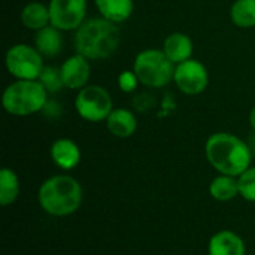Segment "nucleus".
I'll return each mask as SVG.
<instances>
[{"label":"nucleus","mask_w":255,"mask_h":255,"mask_svg":"<svg viewBox=\"0 0 255 255\" xmlns=\"http://www.w3.org/2000/svg\"><path fill=\"white\" fill-rule=\"evenodd\" d=\"M94 3L100 16L115 24L127 21L134 9L133 0H94Z\"/></svg>","instance_id":"dca6fc26"},{"label":"nucleus","mask_w":255,"mask_h":255,"mask_svg":"<svg viewBox=\"0 0 255 255\" xmlns=\"http://www.w3.org/2000/svg\"><path fill=\"white\" fill-rule=\"evenodd\" d=\"M238 179H239V194L247 202L255 203V167L247 169Z\"/></svg>","instance_id":"4be33fe9"},{"label":"nucleus","mask_w":255,"mask_h":255,"mask_svg":"<svg viewBox=\"0 0 255 255\" xmlns=\"http://www.w3.org/2000/svg\"><path fill=\"white\" fill-rule=\"evenodd\" d=\"M121 40L120 28L115 22L103 16L85 19L73 37L75 51L88 60L109 58Z\"/></svg>","instance_id":"f03ea898"},{"label":"nucleus","mask_w":255,"mask_h":255,"mask_svg":"<svg viewBox=\"0 0 255 255\" xmlns=\"http://www.w3.org/2000/svg\"><path fill=\"white\" fill-rule=\"evenodd\" d=\"M51 25L61 31L78 30L85 21L87 0H49Z\"/></svg>","instance_id":"6e6552de"},{"label":"nucleus","mask_w":255,"mask_h":255,"mask_svg":"<svg viewBox=\"0 0 255 255\" xmlns=\"http://www.w3.org/2000/svg\"><path fill=\"white\" fill-rule=\"evenodd\" d=\"M60 72L64 88L79 91L88 85L91 75L90 60L76 52L75 55H70L63 61V64L60 66Z\"/></svg>","instance_id":"9d476101"},{"label":"nucleus","mask_w":255,"mask_h":255,"mask_svg":"<svg viewBox=\"0 0 255 255\" xmlns=\"http://www.w3.org/2000/svg\"><path fill=\"white\" fill-rule=\"evenodd\" d=\"M208 254L209 255H245L247 248L244 239L232 232V230H221L217 232L208 244Z\"/></svg>","instance_id":"f8f14e48"},{"label":"nucleus","mask_w":255,"mask_h":255,"mask_svg":"<svg viewBox=\"0 0 255 255\" xmlns=\"http://www.w3.org/2000/svg\"><path fill=\"white\" fill-rule=\"evenodd\" d=\"M75 109L82 120L88 123H102L106 121L114 111V102L106 88L96 84H88L78 91Z\"/></svg>","instance_id":"0eeeda50"},{"label":"nucleus","mask_w":255,"mask_h":255,"mask_svg":"<svg viewBox=\"0 0 255 255\" xmlns=\"http://www.w3.org/2000/svg\"><path fill=\"white\" fill-rule=\"evenodd\" d=\"M193 40L188 34L176 31L169 34L163 42V52L176 66L193 58Z\"/></svg>","instance_id":"ddd939ff"},{"label":"nucleus","mask_w":255,"mask_h":255,"mask_svg":"<svg viewBox=\"0 0 255 255\" xmlns=\"http://www.w3.org/2000/svg\"><path fill=\"white\" fill-rule=\"evenodd\" d=\"M42 57H55L60 54L61 46H63V37H61V30L55 28L54 25H46L40 30L36 31L34 34V45H33Z\"/></svg>","instance_id":"2eb2a0df"},{"label":"nucleus","mask_w":255,"mask_h":255,"mask_svg":"<svg viewBox=\"0 0 255 255\" xmlns=\"http://www.w3.org/2000/svg\"><path fill=\"white\" fill-rule=\"evenodd\" d=\"M39 205L51 217L75 214L84 199L81 184L69 175H55L42 182L37 193Z\"/></svg>","instance_id":"7ed1b4c3"},{"label":"nucleus","mask_w":255,"mask_h":255,"mask_svg":"<svg viewBox=\"0 0 255 255\" xmlns=\"http://www.w3.org/2000/svg\"><path fill=\"white\" fill-rule=\"evenodd\" d=\"M173 82L181 93L187 96H197L208 88L209 73L203 63L190 58L181 64H176Z\"/></svg>","instance_id":"1a4fd4ad"},{"label":"nucleus","mask_w":255,"mask_h":255,"mask_svg":"<svg viewBox=\"0 0 255 255\" xmlns=\"http://www.w3.org/2000/svg\"><path fill=\"white\" fill-rule=\"evenodd\" d=\"M19 21L25 28L37 31V30L51 24L49 7L40 1H30L21 9Z\"/></svg>","instance_id":"f3484780"},{"label":"nucleus","mask_w":255,"mask_h":255,"mask_svg":"<svg viewBox=\"0 0 255 255\" xmlns=\"http://www.w3.org/2000/svg\"><path fill=\"white\" fill-rule=\"evenodd\" d=\"M205 155L209 164L221 175L239 178L251 167L253 149L241 137L220 131L208 137L205 143Z\"/></svg>","instance_id":"f257e3e1"},{"label":"nucleus","mask_w":255,"mask_h":255,"mask_svg":"<svg viewBox=\"0 0 255 255\" xmlns=\"http://www.w3.org/2000/svg\"><path fill=\"white\" fill-rule=\"evenodd\" d=\"M106 127L112 136L120 137V139H127L136 133L137 120L131 111L126 108H117L108 117Z\"/></svg>","instance_id":"4468645a"},{"label":"nucleus","mask_w":255,"mask_h":255,"mask_svg":"<svg viewBox=\"0 0 255 255\" xmlns=\"http://www.w3.org/2000/svg\"><path fill=\"white\" fill-rule=\"evenodd\" d=\"M250 124H251L253 130L255 131V108H253V111H251V114H250Z\"/></svg>","instance_id":"b1692460"},{"label":"nucleus","mask_w":255,"mask_h":255,"mask_svg":"<svg viewBox=\"0 0 255 255\" xmlns=\"http://www.w3.org/2000/svg\"><path fill=\"white\" fill-rule=\"evenodd\" d=\"M175 64L166 57L163 49H143L133 63V72L139 82L149 88H163L173 81Z\"/></svg>","instance_id":"39448f33"},{"label":"nucleus","mask_w":255,"mask_h":255,"mask_svg":"<svg viewBox=\"0 0 255 255\" xmlns=\"http://www.w3.org/2000/svg\"><path fill=\"white\" fill-rule=\"evenodd\" d=\"M37 81L45 87V90L48 93H57L61 88H64L60 67H55V66H45V69L40 73Z\"/></svg>","instance_id":"412c9836"},{"label":"nucleus","mask_w":255,"mask_h":255,"mask_svg":"<svg viewBox=\"0 0 255 255\" xmlns=\"http://www.w3.org/2000/svg\"><path fill=\"white\" fill-rule=\"evenodd\" d=\"M19 196V179L16 173L9 169L3 167L0 170V205L7 206L12 205Z\"/></svg>","instance_id":"6ab92c4d"},{"label":"nucleus","mask_w":255,"mask_h":255,"mask_svg":"<svg viewBox=\"0 0 255 255\" xmlns=\"http://www.w3.org/2000/svg\"><path fill=\"white\" fill-rule=\"evenodd\" d=\"M209 194L218 202H230L239 194V179L236 176L220 175L212 179Z\"/></svg>","instance_id":"a211bd4d"},{"label":"nucleus","mask_w":255,"mask_h":255,"mask_svg":"<svg viewBox=\"0 0 255 255\" xmlns=\"http://www.w3.org/2000/svg\"><path fill=\"white\" fill-rule=\"evenodd\" d=\"M139 84V78L133 70H124L118 76V87L123 93H133Z\"/></svg>","instance_id":"5701e85b"},{"label":"nucleus","mask_w":255,"mask_h":255,"mask_svg":"<svg viewBox=\"0 0 255 255\" xmlns=\"http://www.w3.org/2000/svg\"><path fill=\"white\" fill-rule=\"evenodd\" d=\"M51 158L57 167L61 170H73L81 161L79 146L67 137H60L52 142L49 149Z\"/></svg>","instance_id":"9b49d317"},{"label":"nucleus","mask_w":255,"mask_h":255,"mask_svg":"<svg viewBox=\"0 0 255 255\" xmlns=\"http://www.w3.org/2000/svg\"><path fill=\"white\" fill-rule=\"evenodd\" d=\"M48 102V91L39 81H21L9 84L1 96L3 109L13 117H28L40 112Z\"/></svg>","instance_id":"20e7f679"},{"label":"nucleus","mask_w":255,"mask_h":255,"mask_svg":"<svg viewBox=\"0 0 255 255\" xmlns=\"http://www.w3.org/2000/svg\"><path fill=\"white\" fill-rule=\"evenodd\" d=\"M4 66L9 75L21 81H37L45 69L42 54L31 45H12L4 55Z\"/></svg>","instance_id":"423d86ee"},{"label":"nucleus","mask_w":255,"mask_h":255,"mask_svg":"<svg viewBox=\"0 0 255 255\" xmlns=\"http://www.w3.org/2000/svg\"><path fill=\"white\" fill-rule=\"evenodd\" d=\"M230 18L239 28L255 27V0H236L230 9Z\"/></svg>","instance_id":"aec40b11"}]
</instances>
